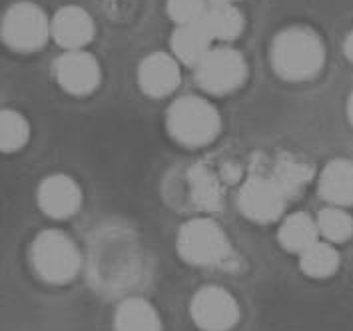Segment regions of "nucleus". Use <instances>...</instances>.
<instances>
[{
	"label": "nucleus",
	"mask_w": 353,
	"mask_h": 331,
	"mask_svg": "<svg viewBox=\"0 0 353 331\" xmlns=\"http://www.w3.org/2000/svg\"><path fill=\"white\" fill-rule=\"evenodd\" d=\"M325 62L321 38L312 28L292 26L281 30L272 44V66L279 78L303 82L316 78Z\"/></svg>",
	"instance_id": "1"
},
{
	"label": "nucleus",
	"mask_w": 353,
	"mask_h": 331,
	"mask_svg": "<svg viewBox=\"0 0 353 331\" xmlns=\"http://www.w3.org/2000/svg\"><path fill=\"white\" fill-rule=\"evenodd\" d=\"M178 254L190 265L196 268H223L234 265L236 252L223 228L214 220L196 218L186 221L178 230Z\"/></svg>",
	"instance_id": "2"
},
{
	"label": "nucleus",
	"mask_w": 353,
	"mask_h": 331,
	"mask_svg": "<svg viewBox=\"0 0 353 331\" xmlns=\"http://www.w3.org/2000/svg\"><path fill=\"white\" fill-rule=\"evenodd\" d=\"M170 136L188 148H200L216 140L222 128L218 110L202 96L178 98L166 114Z\"/></svg>",
	"instance_id": "3"
},
{
	"label": "nucleus",
	"mask_w": 353,
	"mask_h": 331,
	"mask_svg": "<svg viewBox=\"0 0 353 331\" xmlns=\"http://www.w3.org/2000/svg\"><path fill=\"white\" fill-rule=\"evenodd\" d=\"M30 261L37 276L54 285L72 281L82 265L76 243L60 230H44L38 234L30 248Z\"/></svg>",
	"instance_id": "4"
},
{
	"label": "nucleus",
	"mask_w": 353,
	"mask_h": 331,
	"mask_svg": "<svg viewBox=\"0 0 353 331\" xmlns=\"http://www.w3.org/2000/svg\"><path fill=\"white\" fill-rule=\"evenodd\" d=\"M52 37V19L34 2L12 4L2 19V40L17 52L40 50Z\"/></svg>",
	"instance_id": "5"
},
{
	"label": "nucleus",
	"mask_w": 353,
	"mask_h": 331,
	"mask_svg": "<svg viewBox=\"0 0 353 331\" xmlns=\"http://www.w3.org/2000/svg\"><path fill=\"white\" fill-rule=\"evenodd\" d=\"M248 78V64L243 56L230 46L212 48L196 66L198 86L212 94H228L238 90Z\"/></svg>",
	"instance_id": "6"
},
{
	"label": "nucleus",
	"mask_w": 353,
	"mask_h": 331,
	"mask_svg": "<svg viewBox=\"0 0 353 331\" xmlns=\"http://www.w3.org/2000/svg\"><path fill=\"white\" fill-rule=\"evenodd\" d=\"M190 315L202 331H230L240 321V305L228 290L205 285L192 297Z\"/></svg>",
	"instance_id": "7"
},
{
	"label": "nucleus",
	"mask_w": 353,
	"mask_h": 331,
	"mask_svg": "<svg viewBox=\"0 0 353 331\" xmlns=\"http://www.w3.org/2000/svg\"><path fill=\"white\" fill-rule=\"evenodd\" d=\"M285 194L279 190L272 176L252 174L238 192V208L248 220L256 223H272L283 214Z\"/></svg>",
	"instance_id": "8"
},
{
	"label": "nucleus",
	"mask_w": 353,
	"mask_h": 331,
	"mask_svg": "<svg viewBox=\"0 0 353 331\" xmlns=\"http://www.w3.org/2000/svg\"><path fill=\"white\" fill-rule=\"evenodd\" d=\"M56 82L72 96H88L92 94L100 80L102 70L98 60L86 50H68L58 58L54 66Z\"/></svg>",
	"instance_id": "9"
},
{
	"label": "nucleus",
	"mask_w": 353,
	"mask_h": 331,
	"mask_svg": "<svg viewBox=\"0 0 353 331\" xmlns=\"http://www.w3.org/2000/svg\"><path fill=\"white\" fill-rule=\"evenodd\" d=\"M37 196L40 210L54 220L74 216L82 205L80 185L66 174H52L44 178L38 185Z\"/></svg>",
	"instance_id": "10"
},
{
	"label": "nucleus",
	"mask_w": 353,
	"mask_h": 331,
	"mask_svg": "<svg viewBox=\"0 0 353 331\" xmlns=\"http://www.w3.org/2000/svg\"><path fill=\"white\" fill-rule=\"evenodd\" d=\"M138 84L152 98H164L180 84V62L166 52H152L138 66Z\"/></svg>",
	"instance_id": "11"
},
{
	"label": "nucleus",
	"mask_w": 353,
	"mask_h": 331,
	"mask_svg": "<svg viewBox=\"0 0 353 331\" xmlns=\"http://www.w3.org/2000/svg\"><path fill=\"white\" fill-rule=\"evenodd\" d=\"M52 38L68 50H84L94 38L92 17L80 6H62L52 17Z\"/></svg>",
	"instance_id": "12"
},
{
	"label": "nucleus",
	"mask_w": 353,
	"mask_h": 331,
	"mask_svg": "<svg viewBox=\"0 0 353 331\" xmlns=\"http://www.w3.org/2000/svg\"><path fill=\"white\" fill-rule=\"evenodd\" d=\"M319 196L332 205H353V162L345 158L332 160L319 174Z\"/></svg>",
	"instance_id": "13"
},
{
	"label": "nucleus",
	"mask_w": 353,
	"mask_h": 331,
	"mask_svg": "<svg viewBox=\"0 0 353 331\" xmlns=\"http://www.w3.org/2000/svg\"><path fill=\"white\" fill-rule=\"evenodd\" d=\"M212 37L208 34L204 22H192L182 24L174 30L172 34V56L182 62L184 66H198L204 56L212 50Z\"/></svg>",
	"instance_id": "14"
},
{
	"label": "nucleus",
	"mask_w": 353,
	"mask_h": 331,
	"mask_svg": "<svg viewBox=\"0 0 353 331\" xmlns=\"http://www.w3.org/2000/svg\"><path fill=\"white\" fill-rule=\"evenodd\" d=\"M114 331H162V319L148 299L128 297L116 308Z\"/></svg>",
	"instance_id": "15"
},
{
	"label": "nucleus",
	"mask_w": 353,
	"mask_h": 331,
	"mask_svg": "<svg viewBox=\"0 0 353 331\" xmlns=\"http://www.w3.org/2000/svg\"><path fill=\"white\" fill-rule=\"evenodd\" d=\"M278 239L283 250L290 254H303L310 245L319 241V228L317 220H314L305 212H296L290 214L285 220L281 221L278 232Z\"/></svg>",
	"instance_id": "16"
},
{
	"label": "nucleus",
	"mask_w": 353,
	"mask_h": 331,
	"mask_svg": "<svg viewBox=\"0 0 353 331\" xmlns=\"http://www.w3.org/2000/svg\"><path fill=\"white\" fill-rule=\"evenodd\" d=\"M190 198L198 210L218 212L222 210V184L218 176L204 164H194L188 174Z\"/></svg>",
	"instance_id": "17"
},
{
	"label": "nucleus",
	"mask_w": 353,
	"mask_h": 331,
	"mask_svg": "<svg viewBox=\"0 0 353 331\" xmlns=\"http://www.w3.org/2000/svg\"><path fill=\"white\" fill-rule=\"evenodd\" d=\"M214 42H232L243 32V14L236 4H210L202 19Z\"/></svg>",
	"instance_id": "18"
},
{
	"label": "nucleus",
	"mask_w": 353,
	"mask_h": 331,
	"mask_svg": "<svg viewBox=\"0 0 353 331\" xmlns=\"http://www.w3.org/2000/svg\"><path fill=\"white\" fill-rule=\"evenodd\" d=\"M299 268L307 277L325 279L332 277L339 268V254L330 241H316L303 254H299Z\"/></svg>",
	"instance_id": "19"
},
{
	"label": "nucleus",
	"mask_w": 353,
	"mask_h": 331,
	"mask_svg": "<svg viewBox=\"0 0 353 331\" xmlns=\"http://www.w3.org/2000/svg\"><path fill=\"white\" fill-rule=\"evenodd\" d=\"M270 176L274 178V182L279 185V190L290 200L292 196H296L303 190V185L310 184L314 170L310 164L296 160V158H279Z\"/></svg>",
	"instance_id": "20"
},
{
	"label": "nucleus",
	"mask_w": 353,
	"mask_h": 331,
	"mask_svg": "<svg viewBox=\"0 0 353 331\" xmlns=\"http://www.w3.org/2000/svg\"><path fill=\"white\" fill-rule=\"evenodd\" d=\"M319 236L330 243H345L353 236V218L339 205H327L317 214Z\"/></svg>",
	"instance_id": "21"
},
{
	"label": "nucleus",
	"mask_w": 353,
	"mask_h": 331,
	"mask_svg": "<svg viewBox=\"0 0 353 331\" xmlns=\"http://www.w3.org/2000/svg\"><path fill=\"white\" fill-rule=\"evenodd\" d=\"M30 126L17 110H2L0 114V148L4 154L17 152L28 142Z\"/></svg>",
	"instance_id": "22"
},
{
	"label": "nucleus",
	"mask_w": 353,
	"mask_h": 331,
	"mask_svg": "<svg viewBox=\"0 0 353 331\" xmlns=\"http://www.w3.org/2000/svg\"><path fill=\"white\" fill-rule=\"evenodd\" d=\"M208 0H168L166 12L178 26L200 22L208 12Z\"/></svg>",
	"instance_id": "23"
},
{
	"label": "nucleus",
	"mask_w": 353,
	"mask_h": 331,
	"mask_svg": "<svg viewBox=\"0 0 353 331\" xmlns=\"http://www.w3.org/2000/svg\"><path fill=\"white\" fill-rule=\"evenodd\" d=\"M343 50H345V56L350 58V62H353V30L347 34V38H345Z\"/></svg>",
	"instance_id": "24"
},
{
	"label": "nucleus",
	"mask_w": 353,
	"mask_h": 331,
	"mask_svg": "<svg viewBox=\"0 0 353 331\" xmlns=\"http://www.w3.org/2000/svg\"><path fill=\"white\" fill-rule=\"evenodd\" d=\"M347 118H350V122H352L353 126V92L350 96V100H347Z\"/></svg>",
	"instance_id": "25"
},
{
	"label": "nucleus",
	"mask_w": 353,
	"mask_h": 331,
	"mask_svg": "<svg viewBox=\"0 0 353 331\" xmlns=\"http://www.w3.org/2000/svg\"><path fill=\"white\" fill-rule=\"evenodd\" d=\"M238 0H210V4H236Z\"/></svg>",
	"instance_id": "26"
}]
</instances>
